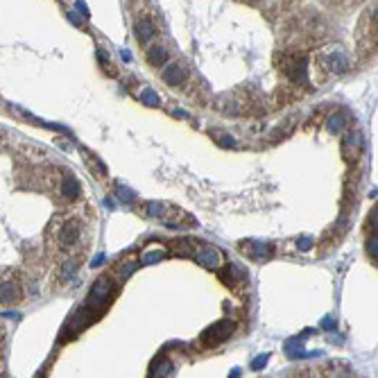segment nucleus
Listing matches in <instances>:
<instances>
[{
	"label": "nucleus",
	"instance_id": "f257e3e1",
	"mask_svg": "<svg viewBox=\"0 0 378 378\" xmlns=\"http://www.w3.org/2000/svg\"><path fill=\"white\" fill-rule=\"evenodd\" d=\"M84 234L86 224L79 213H61L54 216L48 229L50 249L61 258H77L84 252Z\"/></svg>",
	"mask_w": 378,
	"mask_h": 378
},
{
	"label": "nucleus",
	"instance_id": "f03ea898",
	"mask_svg": "<svg viewBox=\"0 0 378 378\" xmlns=\"http://www.w3.org/2000/svg\"><path fill=\"white\" fill-rule=\"evenodd\" d=\"M113 290H116V283L109 276L95 281V286H93L91 294H89V299H86L84 308H82V315H84L86 320L95 322L100 315L105 313V308L109 306L111 297H113Z\"/></svg>",
	"mask_w": 378,
	"mask_h": 378
},
{
	"label": "nucleus",
	"instance_id": "7ed1b4c3",
	"mask_svg": "<svg viewBox=\"0 0 378 378\" xmlns=\"http://www.w3.org/2000/svg\"><path fill=\"white\" fill-rule=\"evenodd\" d=\"M235 324L231 320H220L216 322V324H211L206 331L199 335V342H202V346H206V349H213V346L222 344V342H227L229 338H231V333H234Z\"/></svg>",
	"mask_w": 378,
	"mask_h": 378
},
{
	"label": "nucleus",
	"instance_id": "20e7f679",
	"mask_svg": "<svg viewBox=\"0 0 378 378\" xmlns=\"http://www.w3.org/2000/svg\"><path fill=\"white\" fill-rule=\"evenodd\" d=\"M190 256H193L199 265H204V268H209V270H220V265H222L220 249L213 247V245H199V247L190 249Z\"/></svg>",
	"mask_w": 378,
	"mask_h": 378
},
{
	"label": "nucleus",
	"instance_id": "39448f33",
	"mask_svg": "<svg viewBox=\"0 0 378 378\" xmlns=\"http://www.w3.org/2000/svg\"><path fill=\"white\" fill-rule=\"evenodd\" d=\"M23 286L16 279H5L0 281V306H14L23 299Z\"/></svg>",
	"mask_w": 378,
	"mask_h": 378
},
{
	"label": "nucleus",
	"instance_id": "423d86ee",
	"mask_svg": "<svg viewBox=\"0 0 378 378\" xmlns=\"http://www.w3.org/2000/svg\"><path fill=\"white\" fill-rule=\"evenodd\" d=\"M59 193H61V197H64L66 202H72V199H77L79 193H82V188H79V181L75 179V175L72 172H61V181H59Z\"/></svg>",
	"mask_w": 378,
	"mask_h": 378
},
{
	"label": "nucleus",
	"instance_id": "0eeeda50",
	"mask_svg": "<svg viewBox=\"0 0 378 378\" xmlns=\"http://www.w3.org/2000/svg\"><path fill=\"white\" fill-rule=\"evenodd\" d=\"M220 279L227 283V286L235 288L238 283H247V272L238 265V263H227L224 270L220 272Z\"/></svg>",
	"mask_w": 378,
	"mask_h": 378
},
{
	"label": "nucleus",
	"instance_id": "6e6552de",
	"mask_svg": "<svg viewBox=\"0 0 378 378\" xmlns=\"http://www.w3.org/2000/svg\"><path fill=\"white\" fill-rule=\"evenodd\" d=\"M186 79H188V72H186L183 66H179V64L165 66V71H163V82L168 86H181Z\"/></svg>",
	"mask_w": 378,
	"mask_h": 378
},
{
	"label": "nucleus",
	"instance_id": "1a4fd4ad",
	"mask_svg": "<svg viewBox=\"0 0 378 378\" xmlns=\"http://www.w3.org/2000/svg\"><path fill=\"white\" fill-rule=\"evenodd\" d=\"M306 72H308V66H306V59L304 57L292 59V61L286 66V75L292 79V82H297V84L306 79Z\"/></svg>",
	"mask_w": 378,
	"mask_h": 378
},
{
	"label": "nucleus",
	"instance_id": "9d476101",
	"mask_svg": "<svg viewBox=\"0 0 378 378\" xmlns=\"http://www.w3.org/2000/svg\"><path fill=\"white\" fill-rule=\"evenodd\" d=\"M77 261L75 258H61L59 263V270H57V281L59 283H68V281L75 279V274H77Z\"/></svg>",
	"mask_w": 378,
	"mask_h": 378
},
{
	"label": "nucleus",
	"instance_id": "9b49d317",
	"mask_svg": "<svg viewBox=\"0 0 378 378\" xmlns=\"http://www.w3.org/2000/svg\"><path fill=\"white\" fill-rule=\"evenodd\" d=\"M242 252L247 256H252V258H270L272 256V247L270 245H256V242H242Z\"/></svg>",
	"mask_w": 378,
	"mask_h": 378
},
{
	"label": "nucleus",
	"instance_id": "f8f14e48",
	"mask_svg": "<svg viewBox=\"0 0 378 378\" xmlns=\"http://www.w3.org/2000/svg\"><path fill=\"white\" fill-rule=\"evenodd\" d=\"M136 39L141 41V43H147V41L154 36V23H152L150 18H143V20H138L136 23Z\"/></svg>",
	"mask_w": 378,
	"mask_h": 378
},
{
	"label": "nucleus",
	"instance_id": "ddd939ff",
	"mask_svg": "<svg viewBox=\"0 0 378 378\" xmlns=\"http://www.w3.org/2000/svg\"><path fill=\"white\" fill-rule=\"evenodd\" d=\"M147 61H150L152 66L168 64V50H165V48H161V46L150 48V53H147Z\"/></svg>",
	"mask_w": 378,
	"mask_h": 378
},
{
	"label": "nucleus",
	"instance_id": "4468645a",
	"mask_svg": "<svg viewBox=\"0 0 378 378\" xmlns=\"http://www.w3.org/2000/svg\"><path fill=\"white\" fill-rule=\"evenodd\" d=\"M328 66H331V71H335V72H344L346 68H349V59L342 53H333L331 57H328Z\"/></svg>",
	"mask_w": 378,
	"mask_h": 378
},
{
	"label": "nucleus",
	"instance_id": "2eb2a0df",
	"mask_svg": "<svg viewBox=\"0 0 378 378\" xmlns=\"http://www.w3.org/2000/svg\"><path fill=\"white\" fill-rule=\"evenodd\" d=\"M344 125H346L344 113H333V116L328 118V129H331V134H342V131H344Z\"/></svg>",
	"mask_w": 378,
	"mask_h": 378
},
{
	"label": "nucleus",
	"instance_id": "dca6fc26",
	"mask_svg": "<svg viewBox=\"0 0 378 378\" xmlns=\"http://www.w3.org/2000/svg\"><path fill=\"white\" fill-rule=\"evenodd\" d=\"M376 234L374 235H369V240H367V254H369V258H374L376 261V254H378V249H376Z\"/></svg>",
	"mask_w": 378,
	"mask_h": 378
},
{
	"label": "nucleus",
	"instance_id": "f3484780",
	"mask_svg": "<svg viewBox=\"0 0 378 378\" xmlns=\"http://www.w3.org/2000/svg\"><path fill=\"white\" fill-rule=\"evenodd\" d=\"M141 98H143V102L145 105H159V95L154 91H143V95H141Z\"/></svg>",
	"mask_w": 378,
	"mask_h": 378
},
{
	"label": "nucleus",
	"instance_id": "a211bd4d",
	"mask_svg": "<svg viewBox=\"0 0 378 378\" xmlns=\"http://www.w3.org/2000/svg\"><path fill=\"white\" fill-rule=\"evenodd\" d=\"M161 258H163V252H150V254H147V256H145V258H143V263H145V265H147V263L161 261Z\"/></svg>",
	"mask_w": 378,
	"mask_h": 378
},
{
	"label": "nucleus",
	"instance_id": "6ab92c4d",
	"mask_svg": "<svg viewBox=\"0 0 378 378\" xmlns=\"http://www.w3.org/2000/svg\"><path fill=\"white\" fill-rule=\"evenodd\" d=\"M265 365H268V353H265V356H261V358H256L254 362H252V369H256V372H258V369H263Z\"/></svg>",
	"mask_w": 378,
	"mask_h": 378
},
{
	"label": "nucleus",
	"instance_id": "aec40b11",
	"mask_svg": "<svg viewBox=\"0 0 378 378\" xmlns=\"http://www.w3.org/2000/svg\"><path fill=\"white\" fill-rule=\"evenodd\" d=\"M118 197H123V202H131L134 199V195H129V190H125V188L118 190Z\"/></svg>",
	"mask_w": 378,
	"mask_h": 378
},
{
	"label": "nucleus",
	"instance_id": "412c9836",
	"mask_svg": "<svg viewBox=\"0 0 378 378\" xmlns=\"http://www.w3.org/2000/svg\"><path fill=\"white\" fill-rule=\"evenodd\" d=\"M322 328H326V331H331V328H335V322H333L331 317H326V320L322 322Z\"/></svg>",
	"mask_w": 378,
	"mask_h": 378
},
{
	"label": "nucleus",
	"instance_id": "4be33fe9",
	"mask_svg": "<svg viewBox=\"0 0 378 378\" xmlns=\"http://www.w3.org/2000/svg\"><path fill=\"white\" fill-rule=\"evenodd\" d=\"M77 9H79L82 14H84V16H89V7H86L84 2H82V0H77Z\"/></svg>",
	"mask_w": 378,
	"mask_h": 378
}]
</instances>
